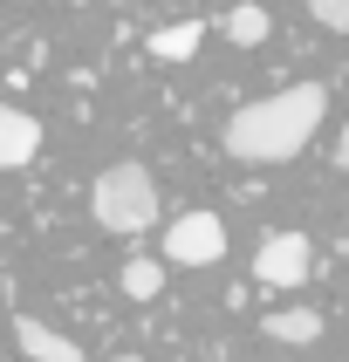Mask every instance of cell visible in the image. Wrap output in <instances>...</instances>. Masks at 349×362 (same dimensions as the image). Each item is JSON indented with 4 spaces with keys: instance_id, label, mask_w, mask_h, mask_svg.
Wrapping results in <instances>:
<instances>
[{
    "instance_id": "cell-1",
    "label": "cell",
    "mask_w": 349,
    "mask_h": 362,
    "mask_svg": "<svg viewBox=\"0 0 349 362\" xmlns=\"http://www.w3.org/2000/svg\"><path fill=\"white\" fill-rule=\"evenodd\" d=\"M322 117H328V89L322 82H294L281 96H261V103H246V110L226 117V158L287 164V158L308 151V137L322 130Z\"/></svg>"
},
{
    "instance_id": "cell-6",
    "label": "cell",
    "mask_w": 349,
    "mask_h": 362,
    "mask_svg": "<svg viewBox=\"0 0 349 362\" xmlns=\"http://www.w3.org/2000/svg\"><path fill=\"white\" fill-rule=\"evenodd\" d=\"M14 342H21V356H28V362H82V349L69 342L62 328L35 322V315H14Z\"/></svg>"
},
{
    "instance_id": "cell-2",
    "label": "cell",
    "mask_w": 349,
    "mask_h": 362,
    "mask_svg": "<svg viewBox=\"0 0 349 362\" xmlns=\"http://www.w3.org/2000/svg\"><path fill=\"white\" fill-rule=\"evenodd\" d=\"M89 212L103 233H151L158 226V178L144 164H110L89 185Z\"/></svg>"
},
{
    "instance_id": "cell-3",
    "label": "cell",
    "mask_w": 349,
    "mask_h": 362,
    "mask_svg": "<svg viewBox=\"0 0 349 362\" xmlns=\"http://www.w3.org/2000/svg\"><path fill=\"white\" fill-rule=\"evenodd\" d=\"M164 260L171 267H219L226 260V219L219 212H185L164 226Z\"/></svg>"
},
{
    "instance_id": "cell-8",
    "label": "cell",
    "mask_w": 349,
    "mask_h": 362,
    "mask_svg": "<svg viewBox=\"0 0 349 362\" xmlns=\"http://www.w3.org/2000/svg\"><path fill=\"white\" fill-rule=\"evenodd\" d=\"M219 35L233 41V48H261V41L274 35V21H267L261 0H233V7H226V21H219Z\"/></svg>"
},
{
    "instance_id": "cell-10",
    "label": "cell",
    "mask_w": 349,
    "mask_h": 362,
    "mask_svg": "<svg viewBox=\"0 0 349 362\" xmlns=\"http://www.w3.org/2000/svg\"><path fill=\"white\" fill-rule=\"evenodd\" d=\"M117 287L130 294V301H158V294H164V260H123Z\"/></svg>"
},
{
    "instance_id": "cell-4",
    "label": "cell",
    "mask_w": 349,
    "mask_h": 362,
    "mask_svg": "<svg viewBox=\"0 0 349 362\" xmlns=\"http://www.w3.org/2000/svg\"><path fill=\"white\" fill-rule=\"evenodd\" d=\"M308 274H315V246H308V233H267V240L253 246V281H267V287H308Z\"/></svg>"
},
{
    "instance_id": "cell-5",
    "label": "cell",
    "mask_w": 349,
    "mask_h": 362,
    "mask_svg": "<svg viewBox=\"0 0 349 362\" xmlns=\"http://www.w3.org/2000/svg\"><path fill=\"white\" fill-rule=\"evenodd\" d=\"M41 151V123L14 103H0V171H21V164H35Z\"/></svg>"
},
{
    "instance_id": "cell-7",
    "label": "cell",
    "mask_w": 349,
    "mask_h": 362,
    "mask_svg": "<svg viewBox=\"0 0 349 362\" xmlns=\"http://www.w3.org/2000/svg\"><path fill=\"white\" fill-rule=\"evenodd\" d=\"M261 335L281 349H308V342H322V315L315 308H274V315H261Z\"/></svg>"
},
{
    "instance_id": "cell-11",
    "label": "cell",
    "mask_w": 349,
    "mask_h": 362,
    "mask_svg": "<svg viewBox=\"0 0 349 362\" xmlns=\"http://www.w3.org/2000/svg\"><path fill=\"white\" fill-rule=\"evenodd\" d=\"M302 7H308V21H322V28H336V35L349 28V0H302Z\"/></svg>"
},
{
    "instance_id": "cell-9",
    "label": "cell",
    "mask_w": 349,
    "mask_h": 362,
    "mask_svg": "<svg viewBox=\"0 0 349 362\" xmlns=\"http://www.w3.org/2000/svg\"><path fill=\"white\" fill-rule=\"evenodd\" d=\"M199 41H205V21H171L158 35H144V48H151V62H192Z\"/></svg>"
}]
</instances>
